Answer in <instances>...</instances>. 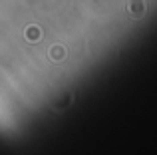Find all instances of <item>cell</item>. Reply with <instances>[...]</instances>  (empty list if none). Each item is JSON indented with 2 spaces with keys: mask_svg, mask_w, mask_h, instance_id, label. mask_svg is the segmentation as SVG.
I'll return each instance as SVG.
<instances>
[{
  "mask_svg": "<svg viewBox=\"0 0 157 155\" xmlns=\"http://www.w3.org/2000/svg\"><path fill=\"white\" fill-rule=\"evenodd\" d=\"M129 12H131V16H141L143 12H145V4H143V0H131V4H129Z\"/></svg>",
  "mask_w": 157,
  "mask_h": 155,
  "instance_id": "6da1fadb",
  "label": "cell"
},
{
  "mask_svg": "<svg viewBox=\"0 0 157 155\" xmlns=\"http://www.w3.org/2000/svg\"><path fill=\"white\" fill-rule=\"evenodd\" d=\"M52 58L58 60V58H64V48H52Z\"/></svg>",
  "mask_w": 157,
  "mask_h": 155,
  "instance_id": "7a4b0ae2",
  "label": "cell"
}]
</instances>
